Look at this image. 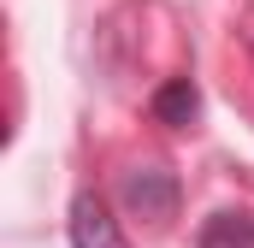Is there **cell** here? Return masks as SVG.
I'll list each match as a JSON object with an SVG mask.
<instances>
[{
    "instance_id": "obj_2",
    "label": "cell",
    "mask_w": 254,
    "mask_h": 248,
    "mask_svg": "<svg viewBox=\"0 0 254 248\" xmlns=\"http://www.w3.org/2000/svg\"><path fill=\"white\" fill-rule=\"evenodd\" d=\"M71 248H125V231H119L113 207L95 189H83L71 201Z\"/></svg>"
},
{
    "instance_id": "obj_4",
    "label": "cell",
    "mask_w": 254,
    "mask_h": 248,
    "mask_svg": "<svg viewBox=\"0 0 254 248\" xmlns=\"http://www.w3.org/2000/svg\"><path fill=\"white\" fill-rule=\"evenodd\" d=\"M195 248H254V213H237V207L213 213V219L201 225Z\"/></svg>"
},
{
    "instance_id": "obj_1",
    "label": "cell",
    "mask_w": 254,
    "mask_h": 248,
    "mask_svg": "<svg viewBox=\"0 0 254 248\" xmlns=\"http://www.w3.org/2000/svg\"><path fill=\"white\" fill-rule=\"evenodd\" d=\"M178 201H184V189H178V178L166 166H130V172H119V207L130 219L154 225V231L178 219Z\"/></svg>"
},
{
    "instance_id": "obj_3",
    "label": "cell",
    "mask_w": 254,
    "mask_h": 248,
    "mask_svg": "<svg viewBox=\"0 0 254 248\" xmlns=\"http://www.w3.org/2000/svg\"><path fill=\"white\" fill-rule=\"evenodd\" d=\"M148 107H154V119L166 124V130H190V124L201 119V89H195L190 77H166Z\"/></svg>"
}]
</instances>
